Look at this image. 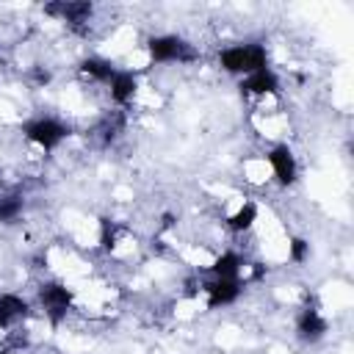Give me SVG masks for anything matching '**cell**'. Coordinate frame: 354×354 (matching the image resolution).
Wrapping results in <instances>:
<instances>
[{"label": "cell", "mask_w": 354, "mask_h": 354, "mask_svg": "<svg viewBox=\"0 0 354 354\" xmlns=\"http://www.w3.org/2000/svg\"><path fill=\"white\" fill-rule=\"evenodd\" d=\"M221 213H224V221H227V227L232 232H249L254 227V221H257V205L252 199L241 196V194H232L224 202Z\"/></svg>", "instance_id": "cell-4"}, {"label": "cell", "mask_w": 354, "mask_h": 354, "mask_svg": "<svg viewBox=\"0 0 354 354\" xmlns=\"http://www.w3.org/2000/svg\"><path fill=\"white\" fill-rule=\"evenodd\" d=\"M6 354H14V351H6Z\"/></svg>", "instance_id": "cell-12"}, {"label": "cell", "mask_w": 354, "mask_h": 354, "mask_svg": "<svg viewBox=\"0 0 354 354\" xmlns=\"http://www.w3.org/2000/svg\"><path fill=\"white\" fill-rule=\"evenodd\" d=\"M218 61L227 72L246 77L252 72L266 69V47H260V44H232V47L221 50Z\"/></svg>", "instance_id": "cell-1"}, {"label": "cell", "mask_w": 354, "mask_h": 354, "mask_svg": "<svg viewBox=\"0 0 354 354\" xmlns=\"http://www.w3.org/2000/svg\"><path fill=\"white\" fill-rule=\"evenodd\" d=\"M288 257L293 260V263H304V257H307V243L304 241H293V243H288Z\"/></svg>", "instance_id": "cell-11"}, {"label": "cell", "mask_w": 354, "mask_h": 354, "mask_svg": "<svg viewBox=\"0 0 354 354\" xmlns=\"http://www.w3.org/2000/svg\"><path fill=\"white\" fill-rule=\"evenodd\" d=\"M243 177L254 185H263L271 180V169H268V160L266 158H246L243 160Z\"/></svg>", "instance_id": "cell-10"}, {"label": "cell", "mask_w": 354, "mask_h": 354, "mask_svg": "<svg viewBox=\"0 0 354 354\" xmlns=\"http://www.w3.org/2000/svg\"><path fill=\"white\" fill-rule=\"evenodd\" d=\"M22 133H25V141L28 144H36V147H41L44 152H50V149H55L66 136H69V130L58 122V119H50V116H44V119H33V122H28L25 127H22Z\"/></svg>", "instance_id": "cell-3"}, {"label": "cell", "mask_w": 354, "mask_h": 354, "mask_svg": "<svg viewBox=\"0 0 354 354\" xmlns=\"http://www.w3.org/2000/svg\"><path fill=\"white\" fill-rule=\"evenodd\" d=\"M241 91H243L246 100H249V97H257V94H266V91H277V77H274V72L266 66V69H260V72L246 75V77L241 80Z\"/></svg>", "instance_id": "cell-9"}, {"label": "cell", "mask_w": 354, "mask_h": 354, "mask_svg": "<svg viewBox=\"0 0 354 354\" xmlns=\"http://www.w3.org/2000/svg\"><path fill=\"white\" fill-rule=\"evenodd\" d=\"M136 88H138V80H136V75L133 72H116L113 77H111V83H108V94H111V100L116 102V105H130L133 102V97H136Z\"/></svg>", "instance_id": "cell-7"}, {"label": "cell", "mask_w": 354, "mask_h": 354, "mask_svg": "<svg viewBox=\"0 0 354 354\" xmlns=\"http://www.w3.org/2000/svg\"><path fill=\"white\" fill-rule=\"evenodd\" d=\"M296 329H299V335H301L304 340H318V337H324V332H326V318L321 315L318 307H310V304H307V307L299 313Z\"/></svg>", "instance_id": "cell-8"}, {"label": "cell", "mask_w": 354, "mask_h": 354, "mask_svg": "<svg viewBox=\"0 0 354 354\" xmlns=\"http://www.w3.org/2000/svg\"><path fill=\"white\" fill-rule=\"evenodd\" d=\"M149 64H191L199 53L194 50V44L177 39V36H155L144 44Z\"/></svg>", "instance_id": "cell-2"}, {"label": "cell", "mask_w": 354, "mask_h": 354, "mask_svg": "<svg viewBox=\"0 0 354 354\" xmlns=\"http://www.w3.org/2000/svg\"><path fill=\"white\" fill-rule=\"evenodd\" d=\"M28 315H30V307L19 293H0V324L19 326Z\"/></svg>", "instance_id": "cell-6"}, {"label": "cell", "mask_w": 354, "mask_h": 354, "mask_svg": "<svg viewBox=\"0 0 354 354\" xmlns=\"http://www.w3.org/2000/svg\"><path fill=\"white\" fill-rule=\"evenodd\" d=\"M266 160H268L271 177H277L282 185H290V183L296 180V158H293V152L288 149V144L271 147V152L266 155Z\"/></svg>", "instance_id": "cell-5"}]
</instances>
